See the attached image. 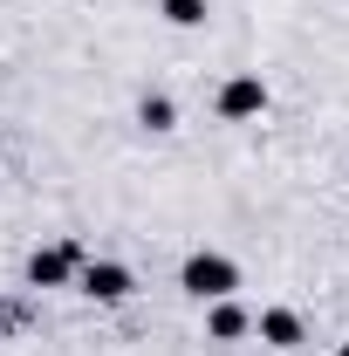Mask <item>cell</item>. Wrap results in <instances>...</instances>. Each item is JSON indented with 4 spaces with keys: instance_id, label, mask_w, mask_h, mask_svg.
I'll return each instance as SVG.
<instances>
[{
    "instance_id": "6da1fadb",
    "label": "cell",
    "mask_w": 349,
    "mask_h": 356,
    "mask_svg": "<svg viewBox=\"0 0 349 356\" xmlns=\"http://www.w3.org/2000/svg\"><path fill=\"white\" fill-rule=\"evenodd\" d=\"M178 288L192 302H226V295H240V261L219 254V247H199V254L178 261Z\"/></svg>"
},
{
    "instance_id": "7a4b0ae2",
    "label": "cell",
    "mask_w": 349,
    "mask_h": 356,
    "mask_svg": "<svg viewBox=\"0 0 349 356\" xmlns=\"http://www.w3.org/2000/svg\"><path fill=\"white\" fill-rule=\"evenodd\" d=\"M76 295H89L96 309H124L137 295V274L124 261H83V274H76Z\"/></svg>"
},
{
    "instance_id": "3957f363",
    "label": "cell",
    "mask_w": 349,
    "mask_h": 356,
    "mask_svg": "<svg viewBox=\"0 0 349 356\" xmlns=\"http://www.w3.org/2000/svg\"><path fill=\"white\" fill-rule=\"evenodd\" d=\"M83 261L89 254L76 247V240H55V247H35L21 274H28V288H69V281L83 274Z\"/></svg>"
},
{
    "instance_id": "277c9868",
    "label": "cell",
    "mask_w": 349,
    "mask_h": 356,
    "mask_svg": "<svg viewBox=\"0 0 349 356\" xmlns=\"http://www.w3.org/2000/svg\"><path fill=\"white\" fill-rule=\"evenodd\" d=\"M267 83L261 76H226L219 83V96H213V110H219V124H254V117H267Z\"/></svg>"
},
{
    "instance_id": "5b68a950",
    "label": "cell",
    "mask_w": 349,
    "mask_h": 356,
    "mask_svg": "<svg viewBox=\"0 0 349 356\" xmlns=\"http://www.w3.org/2000/svg\"><path fill=\"white\" fill-rule=\"evenodd\" d=\"M254 336H261L267 350H302V343H308V322L295 309H261V315H254Z\"/></svg>"
},
{
    "instance_id": "8992f818",
    "label": "cell",
    "mask_w": 349,
    "mask_h": 356,
    "mask_svg": "<svg viewBox=\"0 0 349 356\" xmlns=\"http://www.w3.org/2000/svg\"><path fill=\"white\" fill-rule=\"evenodd\" d=\"M206 336H213V343H240V336H254V315L240 309L233 295H226V302H206Z\"/></svg>"
},
{
    "instance_id": "52a82bcc",
    "label": "cell",
    "mask_w": 349,
    "mask_h": 356,
    "mask_svg": "<svg viewBox=\"0 0 349 356\" xmlns=\"http://www.w3.org/2000/svg\"><path fill=\"white\" fill-rule=\"evenodd\" d=\"M137 124H144V131H151V137L178 131V103H172V96H165V89H144V96H137Z\"/></svg>"
},
{
    "instance_id": "ba28073f",
    "label": "cell",
    "mask_w": 349,
    "mask_h": 356,
    "mask_svg": "<svg viewBox=\"0 0 349 356\" xmlns=\"http://www.w3.org/2000/svg\"><path fill=\"white\" fill-rule=\"evenodd\" d=\"M158 14H165L172 28H206V21H213V0H158Z\"/></svg>"
},
{
    "instance_id": "9c48e42d",
    "label": "cell",
    "mask_w": 349,
    "mask_h": 356,
    "mask_svg": "<svg viewBox=\"0 0 349 356\" xmlns=\"http://www.w3.org/2000/svg\"><path fill=\"white\" fill-rule=\"evenodd\" d=\"M0 151H7V124H0Z\"/></svg>"
},
{
    "instance_id": "30bf717a",
    "label": "cell",
    "mask_w": 349,
    "mask_h": 356,
    "mask_svg": "<svg viewBox=\"0 0 349 356\" xmlns=\"http://www.w3.org/2000/svg\"><path fill=\"white\" fill-rule=\"evenodd\" d=\"M336 356H349V343H336Z\"/></svg>"
}]
</instances>
